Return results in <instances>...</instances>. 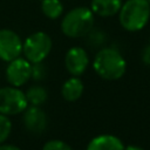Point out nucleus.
Masks as SVG:
<instances>
[{
  "instance_id": "1",
  "label": "nucleus",
  "mask_w": 150,
  "mask_h": 150,
  "mask_svg": "<svg viewBox=\"0 0 150 150\" xmlns=\"http://www.w3.org/2000/svg\"><path fill=\"white\" fill-rule=\"evenodd\" d=\"M95 73L103 80H120L127 70V61L115 48L105 47L100 49L93 61Z\"/></svg>"
},
{
  "instance_id": "2",
  "label": "nucleus",
  "mask_w": 150,
  "mask_h": 150,
  "mask_svg": "<svg viewBox=\"0 0 150 150\" xmlns=\"http://www.w3.org/2000/svg\"><path fill=\"white\" fill-rule=\"evenodd\" d=\"M94 13L89 7L80 6L67 12L61 20L62 33L71 39L86 36L94 26Z\"/></svg>"
},
{
  "instance_id": "3",
  "label": "nucleus",
  "mask_w": 150,
  "mask_h": 150,
  "mask_svg": "<svg viewBox=\"0 0 150 150\" xmlns=\"http://www.w3.org/2000/svg\"><path fill=\"white\" fill-rule=\"evenodd\" d=\"M150 19V4L148 0H127L118 12L121 26L128 32L144 28Z\"/></svg>"
},
{
  "instance_id": "4",
  "label": "nucleus",
  "mask_w": 150,
  "mask_h": 150,
  "mask_svg": "<svg viewBox=\"0 0 150 150\" xmlns=\"http://www.w3.org/2000/svg\"><path fill=\"white\" fill-rule=\"evenodd\" d=\"M53 47L52 38L45 32H35L28 35L22 45L23 57L32 64L42 62L50 53Z\"/></svg>"
},
{
  "instance_id": "5",
  "label": "nucleus",
  "mask_w": 150,
  "mask_h": 150,
  "mask_svg": "<svg viewBox=\"0 0 150 150\" xmlns=\"http://www.w3.org/2000/svg\"><path fill=\"white\" fill-rule=\"evenodd\" d=\"M28 107L26 94L18 87H1L0 88V114L13 116L23 112Z\"/></svg>"
},
{
  "instance_id": "6",
  "label": "nucleus",
  "mask_w": 150,
  "mask_h": 150,
  "mask_svg": "<svg viewBox=\"0 0 150 150\" xmlns=\"http://www.w3.org/2000/svg\"><path fill=\"white\" fill-rule=\"evenodd\" d=\"M22 40L12 29H0V60L9 62L22 54Z\"/></svg>"
},
{
  "instance_id": "7",
  "label": "nucleus",
  "mask_w": 150,
  "mask_h": 150,
  "mask_svg": "<svg viewBox=\"0 0 150 150\" xmlns=\"http://www.w3.org/2000/svg\"><path fill=\"white\" fill-rule=\"evenodd\" d=\"M7 63L5 74L11 86L20 88L32 79V63L25 57L19 56Z\"/></svg>"
},
{
  "instance_id": "8",
  "label": "nucleus",
  "mask_w": 150,
  "mask_h": 150,
  "mask_svg": "<svg viewBox=\"0 0 150 150\" xmlns=\"http://www.w3.org/2000/svg\"><path fill=\"white\" fill-rule=\"evenodd\" d=\"M64 66L73 76H81L89 66V55L87 50L80 46L71 47L64 56Z\"/></svg>"
},
{
  "instance_id": "9",
  "label": "nucleus",
  "mask_w": 150,
  "mask_h": 150,
  "mask_svg": "<svg viewBox=\"0 0 150 150\" xmlns=\"http://www.w3.org/2000/svg\"><path fill=\"white\" fill-rule=\"evenodd\" d=\"M22 122L25 128L35 135L42 134L48 125V118L46 112L38 105H28L23 110Z\"/></svg>"
},
{
  "instance_id": "10",
  "label": "nucleus",
  "mask_w": 150,
  "mask_h": 150,
  "mask_svg": "<svg viewBox=\"0 0 150 150\" xmlns=\"http://www.w3.org/2000/svg\"><path fill=\"white\" fill-rule=\"evenodd\" d=\"M123 142L115 135L102 134L91 138L86 150H123Z\"/></svg>"
},
{
  "instance_id": "11",
  "label": "nucleus",
  "mask_w": 150,
  "mask_h": 150,
  "mask_svg": "<svg viewBox=\"0 0 150 150\" xmlns=\"http://www.w3.org/2000/svg\"><path fill=\"white\" fill-rule=\"evenodd\" d=\"M122 4V0H91L89 8L94 14L108 18L118 14Z\"/></svg>"
},
{
  "instance_id": "12",
  "label": "nucleus",
  "mask_w": 150,
  "mask_h": 150,
  "mask_svg": "<svg viewBox=\"0 0 150 150\" xmlns=\"http://www.w3.org/2000/svg\"><path fill=\"white\" fill-rule=\"evenodd\" d=\"M83 90H84V86L83 82L80 80V77L71 76L63 82L61 87V95L66 101L75 102L82 96Z\"/></svg>"
},
{
  "instance_id": "13",
  "label": "nucleus",
  "mask_w": 150,
  "mask_h": 150,
  "mask_svg": "<svg viewBox=\"0 0 150 150\" xmlns=\"http://www.w3.org/2000/svg\"><path fill=\"white\" fill-rule=\"evenodd\" d=\"M25 94H26L28 105L41 107L48 98V93H47L46 88L42 86H33V87L28 88V90Z\"/></svg>"
},
{
  "instance_id": "14",
  "label": "nucleus",
  "mask_w": 150,
  "mask_h": 150,
  "mask_svg": "<svg viewBox=\"0 0 150 150\" xmlns=\"http://www.w3.org/2000/svg\"><path fill=\"white\" fill-rule=\"evenodd\" d=\"M41 11L48 19L55 20L63 13V5L60 0H42Z\"/></svg>"
},
{
  "instance_id": "15",
  "label": "nucleus",
  "mask_w": 150,
  "mask_h": 150,
  "mask_svg": "<svg viewBox=\"0 0 150 150\" xmlns=\"http://www.w3.org/2000/svg\"><path fill=\"white\" fill-rule=\"evenodd\" d=\"M12 131V122L8 116L0 114V144L5 143Z\"/></svg>"
},
{
  "instance_id": "16",
  "label": "nucleus",
  "mask_w": 150,
  "mask_h": 150,
  "mask_svg": "<svg viewBox=\"0 0 150 150\" xmlns=\"http://www.w3.org/2000/svg\"><path fill=\"white\" fill-rule=\"evenodd\" d=\"M42 150H73L70 145L61 139H50L45 143Z\"/></svg>"
},
{
  "instance_id": "17",
  "label": "nucleus",
  "mask_w": 150,
  "mask_h": 150,
  "mask_svg": "<svg viewBox=\"0 0 150 150\" xmlns=\"http://www.w3.org/2000/svg\"><path fill=\"white\" fill-rule=\"evenodd\" d=\"M46 76V67L42 64V62L33 63L32 64V79L35 81H40Z\"/></svg>"
},
{
  "instance_id": "18",
  "label": "nucleus",
  "mask_w": 150,
  "mask_h": 150,
  "mask_svg": "<svg viewBox=\"0 0 150 150\" xmlns=\"http://www.w3.org/2000/svg\"><path fill=\"white\" fill-rule=\"evenodd\" d=\"M142 61L145 63V64H148V66H150V42H149V45L143 49V52H142Z\"/></svg>"
},
{
  "instance_id": "19",
  "label": "nucleus",
  "mask_w": 150,
  "mask_h": 150,
  "mask_svg": "<svg viewBox=\"0 0 150 150\" xmlns=\"http://www.w3.org/2000/svg\"><path fill=\"white\" fill-rule=\"evenodd\" d=\"M0 150H21L19 146L13 144H0Z\"/></svg>"
},
{
  "instance_id": "20",
  "label": "nucleus",
  "mask_w": 150,
  "mask_h": 150,
  "mask_svg": "<svg viewBox=\"0 0 150 150\" xmlns=\"http://www.w3.org/2000/svg\"><path fill=\"white\" fill-rule=\"evenodd\" d=\"M123 150H145V149H143L142 146H139V145H135V144H130V145H128V146H124V149Z\"/></svg>"
},
{
  "instance_id": "21",
  "label": "nucleus",
  "mask_w": 150,
  "mask_h": 150,
  "mask_svg": "<svg viewBox=\"0 0 150 150\" xmlns=\"http://www.w3.org/2000/svg\"><path fill=\"white\" fill-rule=\"evenodd\" d=\"M149 42H150V38H149Z\"/></svg>"
},
{
  "instance_id": "22",
  "label": "nucleus",
  "mask_w": 150,
  "mask_h": 150,
  "mask_svg": "<svg viewBox=\"0 0 150 150\" xmlns=\"http://www.w3.org/2000/svg\"><path fill=\"white\" fill-rule=\"evenodd\" d=\"M148 1H149V4H150V0H148Z\"/></svg>"
},
{
  "instance_id": "23",
  "label": "nucleus",
  "mask_w": 150,
  "mask_h": 150,
  "mask_svg": "<svg viewBox=\"0 0 150 150\" xmlns=\"http://www.w3.org/2000/svg\"><path fill=\"white\" fill-rule=\"evenodd\" d=\"M39 1H42V0H39Z\"/></svg>"
}]
</instances>
